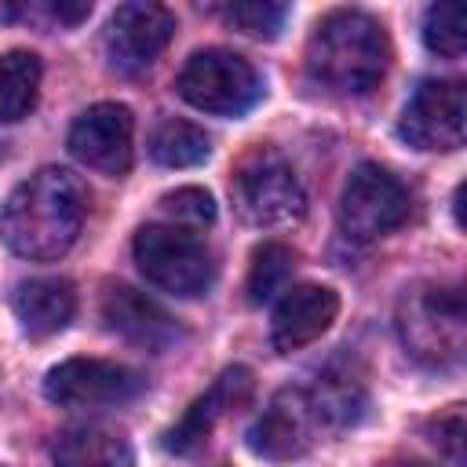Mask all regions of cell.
Here are the masks:
<instances>
[{"instance_id":"6da1fadb","label":"cell","mask_w":467,"mask_h":467,"mask_svg":"<svg viewBox=\"0 0 467 467\" xmlns=\"http://www.w3.org/2000/svg\"><path fill=\"white\" fill-rule=\"evenodd\" d=\"M84 215V182L66 168H40L7 193L0 208V237L22 259H58L73 248Z\"/></svg>"},{"instance_id":"7a4b0ae2","label":"cell","mask_w":467,"mask_h":467,"mask_svg":"<svg viewBox=\"0 0 467 467\" xmlns=\"http://www.w3.org/2000/svg\"><path fill=\"white\" fill-rule=\"evenodd\" d=\"M390 66L387 29L354 7H339L317 22L306 44V73L332 95H368Z\"/></svg>"},{"instance_id":"3957f363","label":"cell","mask_w":467,"mask_h":467,"mask_svg":"<svg viewBox=\"0 0 467 467\" xmlns=\"http://www.w3.org/2000/svg\"><path fill=\"white\" fill-rule=\"evenodd\" d=\"M401 347L427 368H452L467 347V314L456 288L416 285L398 303Z\"/></svg>"},{"instance_id":"277c9868","label":"cell","mask_w":467,"mask_h":467,"mask_svg":"<svg viewBox=\"0 0 467 467\" xmlns=\"http://www.w3.org/2000/svg\"><path fill=\"white\" fill-rule=\"evenodd\" d=\"M135 263L142 277L171 296H204L215 281V255L212 248L171 223H150L135 234Z\"/></svg>"},{"instance_id":"5b68a950","label":"cell","mask_w":467,"mask_h":467,"mask_svg":"<svg viewBox=\"0 0 467 467\" xmlns=\"http://www.w3.org/2000/svg\"><path fill=\"white\" fill-rule=\"evenodd\" d=\"M175 88L193 109L212 117H241L263 99V77L255 66L226 47H204L190 55Z\"/></svg>"},{"instance_id":"8992f818","label":"cell","mask_w":467,"mask_h":467,"mask_svg":"<svg viewBox=\"0 0 467 467\" xmlns=\"http://www.w3.org/2000/svg\"><path fill=\"white\" fill-rule=\"evenodd\" d=\"M234 197L241 215L252 226H266V230L292 226L306 212V193L292 164L270 146H255L252 153L241 157L234 171Z\"/></svg>"},{"instance_id":"52a82bcc","label":"cell","mask_w":467,"mask_h":467,"mask_svg":"<svg viewBox=\"0 0 467 467\" xmlns=\"http://www.w3.org/2000/svg\"><path fill=\"white\" fill-rule=\"evenodd\" d=\"M409 215V190L387 168L365 161L350 171L339 193V230L350 241H376L398 230Z\"/></svg>"},{"instance_id":"ba28073f","label":"cell","mask_w":467,"mask_h":467,"mask_svg":"<svg viewBox=\"0 0 467 467\" xmlns=\"http://www.w3.org/2000/svg\"><path fill=\"white\" fill-rule=\"evenodd\" d=\"M146 390V379L106 358H69L44 376V394L62 409H113L128 405Z\"/></svg>"},{"instance_id":"9c48e42d","label":"cell","mask_w":467,"mask_h":467,"mask_svg":"<svg viewBox=\"0 0 467 467\" xmlns=\"http://www.w3.org/2000/svg\"><path fill=\"white\" fill-rule=\"evenodd\" d=\"M467 131V91L460 80H420L409 95L398 135L416 150H456Z\"/></svg>"},{"instance_id":"30bf717a","label":"cell","mask_w":467,"mask_h":467,"mask_svg":"<svg viewBox=\"0 0 467 467\" xmlns=\"http://www.w3.org/2000/svg\"><path fill=\"white\" fill-rule=\"evenodd\" d=\"M321 434V416L310 401L306 387H285L277 390L266 409L259 412V420L248 431V449L263 460L274 463H288L310 452V445Z\"/></svg>"},{"instance_id":"8fae6325","label":"cell","mask_w":467,"mask_h":467,"mask_svg":"<svg viewBox=\"0 0 467 467\" xmlns=\"http://www.w3.org/2000/svg\"><path fill=\"white\" fill-rule=\"evenodd\" d=\"M171 33H175V15L164 4L131 0L109 15L106 55L120 73H142L168 47Z\"/></svg>"},{"instance_id":"7c38bea8","label":"cell","mask_w":467,"mask_h":467,"mask_svg":"<svg viewBox=\"0 0 467 467\" xmlns=\"http://www.w3.org/2000/svg\"><path fill=\"white\" fill-rule=\"evenodd\" d=\"M131 135L135 117L120 102L88 106L69 128V153L102 175H124L131 168Z\"/></svg>"},{"instance_id":"4fadbf2b","label":"cell","mask_w":467,"mask_h":467,"mask_svg":"<svg viewBox=\"0 0 467 467\" xmlns=\"http://www.w3.org/2000/svg\"><path fill=\"white\" fill-rule=\"evenodd\" d=\"M99 314L106 321L109 332H117L120 339L142 347V350H168L182 339L179 321L146 292L131 288V285H106L102 299H99Z\"/></svg>"},{"instance_id":"5bb4252c","label":"cell","mask_w":467,"mask_h":467,"mask_svg":"<svg viewBox=\"0 0 467 467\" xmlns=\"http://www.w3.org/2000/svg\"><path fill=\"white\" fill-rule=\"evenodd\" d=\"M339 314V296L328 285H292L274 306L270 343L277 354H292L321 339Z\"/></svg>"},{"instance_id":"9a60e30c","label":"cell","mask_w":467,"mask_h":467,"mask_svg":"<svg viewBox=\"0 0 467 467\" xmlns=\"http://www.w3.org/2000/svg\"><path fill=\"white\" fill-rule=\"evenodd\" d=\"M248 398H252V372H248L244 365L226 368V372L186 409V416L164 434V449H168V452H179V456L197 452V449L208 441L212 427H215L223 416L237 412Z\"/></svg>"},{"instance_id":"2e32d148","label":"cell","mask_w":467,"mask_h":467,"mask_svg":"<svg viewBox=\"0 0 467 467\" xmlns=\"http://www.w3.org/2000/svg\"><path fill=\"white\" fill-rule=\"evenodd\" d=\"M11 310L29 339H47L73 321L77 292L66 277H26L11 292Z\"/></svg>"},{"instance_id":"e0dca14e","label":"cell","mask_w":467,"mask_h":467,"mask_svg":"<svg viewBox=\"0 0 467 467\" xmlns=\"http://www.w3.org/2000/svg\"><path fill=\"white\" fill-rule=\"evenodd\" d=\"M131 460L128 434L106 423H77L51 438L55 467H131Z\"/></svg>"},{"instance_id":"ac0fdd59","label":"cell","mask_w":467,"mask_h":467,"mask_svg":"<svg viewBox=\"0 0 467 467\" xmlns=\"http://www.w3.org/2000/svg\"><path fill=\"white\" fill-rule=\"evenodd\" d=\"M40 88V58L33 51L0 55V124L22 120L36 106Z\"/></svg>"},{"instance_id":"d6986e66","label":"cell","mask_w":467,"mask_h":467,"mask_svg":"<svg viewBox=\"0 0 467 467\" xmlns=\"http://www.w3.org/2000/svg\"><path fill=\"white\" fill-rule=\"evenodd\" d=\"M208 153H212L208 135L197 124L179 120V117L161 120L153 139H150V157L161 168H193V164L208 161Z\"/></svg>"},{"instance_id":"ffe728a7","label":"cell","mask_w":467,"mask_h":467,"mask_svg":"<svg viewBox=\"0 0 467 467\" xmlns=\"http://www.w3.org/2000/svg\"><path fill=\"white\" fill-rule=\"evenodd\" d=\"M321 383L317 387H306L310 390V401L321 416V427H347L361 416L365 409V390L350 379V376H317Z\"/></svg>"},{"instance_id":"44dd1931","label":"cell","mask_w":467,"mask_h":467,"mask_svg":"<svg viewBox=\"0 0 467 467\" xmlns=\"http://www.w3.org/2000/svg\"><path fill=\"white\" fill-rule=\"evenodd\" d=\"M292 266H296V255L277 244V241H263L255 252H252V266H248V299L252 303H266L274 299L277 292H285L288 277H292Z\"/></svg>"},{"instance_id":"7402d4cb","label":"cell","mask_w":467,"mask_h":467,"mask_svg":"<svg viewBox=\"0 0 467 467\" xmlns=\"http://www.w3.org/2000/svg\"><path fill=\"white\" fill-rule=\"evenodd\" d=\"M423 44L441 58H460L467 47V15L452 0H438L423 15Z\"/></svg>"},{"instance_id":"603a6c76","label":"cell","mask_w":467,"mask_h":467,"mask_svg":"<svg viewBox=\"0 0 467 467\" xmlns=\"http://www.w3.org/2000/svg\"><path fill=\"white\" fill-rule=\"evenodd\" d=\"M234 29L248 33V36H259V40H274L288 18V4H277V0H237V4H226L219 11Z\"/></svg>"},{"instance_id":"cb8c5ba5","label":"cell","mask_w":467,"mask_h":467,"mask_svg":"<svg viewBox=\"0 0 467 467\" xmlns=\"http://www.w3.org/2000/svg\"><path fill=\"white\" fill-rule=\"evenodd\" d=\"M161 212L171 219V226H208L215 223V201L201 186H179L161 197Z\"/></svg>"},{"instance_id":"d4e9b609","label":"cell","mask_w":467,"mask_h":467,"mask_svg":"<svg viewBox=\"0 0 467 467\" xmlns=\"http://www.w3.org/2000/svg\"><path fill=\"white\" fill-rule=\"evenodd\" d=\"M431 441L452 460V463H463V412L460 405H452L449 412H441L438 420H431Z\"/></svg>"},{"instance_id":"484cf974","label":"cell","mask_w":467,"mask_h":467,"mask_svg":"<svg viewBox=\"0 0 467 467\" xmlns=\"http://www.w3.org/2000/svg\"><path fill=\"white\" fill-rule=\"evenodd\" d=\"M51 15L62 26H77V22H84L91 15V4L88 0H58V4H51Z\"/></svg>"},{"instance_id":"4316f807","label":"cell","mask_w":467,"mask_h":467,"mask_svg":"<svg viewBox=\"0 0 467 467\" xmlns=\"http://www.w3.org/2000/svg\"><path fill=\"white\" fill-rule=\"evenodd\" d=\"M398 467H427V463H398Z\"/></svg>"}]
</instances>
